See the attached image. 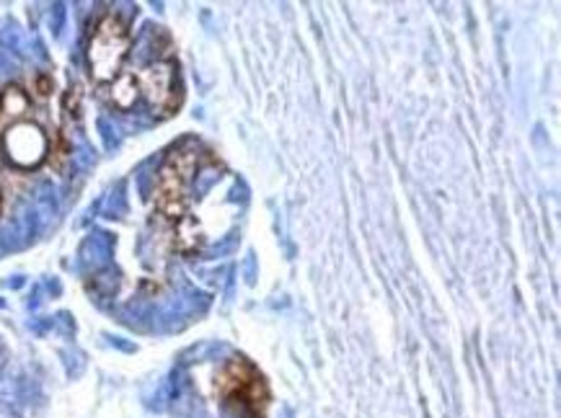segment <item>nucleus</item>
I'll list each match as a JSON object with an SVG mask.
<instances>
[{
	"label": "nucleus",
	"instance_id": "nucleus-9",
	"mask_svg": "<svg viewBox=\"0 0 561 418\" xmlns=\"http://www.w3.org/2000/svg\"><path fill=\"white\" fill-rule=\"evenodd\" d=\"M78 101H81V93H78V88H70V93L65 96V109H68L70 114H78V109H81V106H78Z\"/></svg>",
	"mask_w": 561,
	"mask_h": 418
},
{
	"label": "nucleus",
	"instance_id": "nucleus-7",
	"mask_svg": "<svg viewBox=\"0 0 561 418\" xmlns=\"http://www.w3.org/2000/svg\"><path fill=\"white\" fill-rule=\"evenodd\" d=\"M174 227H176V248H179V251H184V253L199 251V245H202V230H199V224H197V220H194L192 214L181 217Z\"/></svg>",
	"mask_w": 561,
	"mask_h": 418
},
{
	"label": "nucleus",
	"instance_id": "nucleus-10",
	"mask_svg": "<svg viewBox=\"0 0 561 418\" xmlns=\"http://www.w3.org/2000/svg\"><path fill=\"white\" fill-rule=\"evenodd\" d=\"M37 93H39V96H50V93H52V78H50V75H37Z\"/></svg>",
	"mask_w": 561,
	"mask_h": 418
},
{
	"label": "nucleus",
	"instance_id": "nucleus-1",
	"mask_svg": "<svg viewBox=\"0 0 561 418\" xmlns=\"http://www.w3.org/2000/svg\"><path fill=\"white\" fill-rule=\"evenodd\" d=\"M130 29L117 13H106L93 23L86 47L88 70L96 83H112L122 75L124 60L130 54Z\"/></svg>",
	"mask_w": 561,
	"mask_h": 418
},
{
	"label": "nucleus",
	"instance_id": "nucleus-3",
	"mask_svg": "<svg viewBox=\"0 0 561 418\" xmlns=\"http://www.w3.org/2000/svg\"><path fill=\"white\" fill-rule=\"evenodd\" d=\"M140 98L148 103V109L158 119L174 116L181 103H184V91H181V78L171 60H155L153 65L135 72Z\"/></svg>",
	"mask_w": 561,
	"mask_h": 418
},
{
	"label": "nucleus",
	"instance_id": "nucleus-2",
	"mask_svg": "<svg viewBox=\"0 0 561 418\" xmlns=\"http://www.w3.org/2000/svg\"><path fill=\"white\" fill-rule=\"evenodd\" d=\"M215 390L225 403H233L241 408L244 418H264L266 408V385L262 372L244 357H233L225 364L217 377H215Z\"/></svg>",
	"mask_w": 561,
	"mask_h": 418
},
{
	"label": "nucleus",
	"instance_id": "nucleus-5",
	"mask_svg": "<svg viewBox=\"0 0 561 418\" xmlns=\"http://www.w3.org/2000/svg\"><path fill=\"white\" fill-rule=\"evenodd\" d=\"M186 186L189 178L181 176L176 168H171L168 163L161 165L158 171V181H155V209L161 217H166L168 222H179L181 217L189 214V196H186Z\"/></svg>",
	"mask_w": 561,
	"mask_h": 418
},
{
	"label": "nucleus",
	"instance_id": "nucleus-6",
	"mask_svg": "<svg viewBox=\"0 0 561 418\" xmlns=\"http://www.w3.org/2000/svg\"><path fill=\"white\" fill-rule=\"evenodd\" d=\"M109 101H112V106H117L119 112L135 109V103L140 101V91H137L135 72H122L119 78H114V81L109 83Z\"/></svg>",
	"mask_w": 561,
	"mask_h": 418
},
{
	"label": "nucleus",
	"instance_id": "nucleus-8",
	"mask_svg": "<svg viewBox=\"0 0 561 418\" xmlns=\"http://www.w3.org/2000/svg\"><path fill=\"white\" fill-rule=\"evenodd\" d=\"M0 106H3V112L10 114V116H21V114L29 112V96H26V91L19 88V85H8V88L3 91V96H0Z\"/></svg>",
	"mask_w": 561,
	"mask_h": 418
},
{
	"label": "nucleus",
	"instance_id": "nucleus-11",
	"mask_svg": "<svg viewBox=\"0 0 561 418\" xmlns=\"http://www.w3.org/2000/svg\"><path fill=\"white\" fill-rule=\"evenodd\" d=\"M0 212H3V196H0Z\"/></svg>",
	"mask_w": 561,
	"mask_h": 418
},
{
	"label": "nucleus",
	"instance_id": "nucleus-4",
	"mask_svg": "<svg viewBox=\"0 0 561 418\" xmlns=\"http://www.w3.org/2000/svg\"><path fill=\"white\" fill-rule=\"evenodd\" d=\"M3 153L16 168H37L50 155V140L39 124L34 122H16L3 132Z\"/></svg>",
	"mask_w": 561,
	"mask_h": 418
}]
</instances>
